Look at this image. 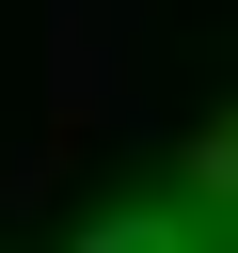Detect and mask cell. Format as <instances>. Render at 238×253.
I'll return each mask as SVG.
<instances>
[{
  "instance_id": "6da1fadb",
  "label": "cell",
  "mask_w": 238,
  "mask_h": 253,
  "mask_svg": "<svg viewBox=\"0 0 238 253\" xmlns=\"http://www.w3.org/2000/svg\"><path fill=\"white\" fill-rule=\"evenodd\" d=\"M95 253H238V190H175L159 221H127V237H95Z\"/></svg>"
}]
</instances>
